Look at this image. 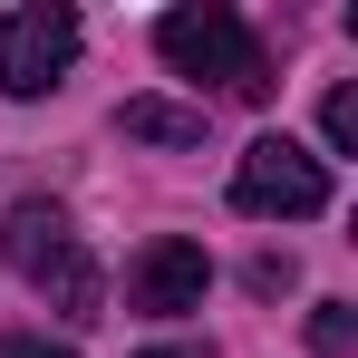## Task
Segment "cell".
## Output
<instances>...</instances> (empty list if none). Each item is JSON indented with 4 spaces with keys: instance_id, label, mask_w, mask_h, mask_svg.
Wrapping results in <instances>:
<instances>
[{
    "instance_id": "obj_1",
    "label": "cell",
    "mask_w": 358,
    "mask_h": 358,
    "mask_svg": "<svg viewBox=\"0 0 358 358\" xmlns=\"http://www.w3.org/2000/svg\"><path fill=\"white\" fill-rule=\"evenodd\" d=\"M0 262L49 300L59 320H97V310H107V281H97L87 242L68 223V203H49V194H20V203L0 213Z\"/></svg>"
},
{
    "instance_id": "obj_2",
    "label": "cell",
    "mask_w": 358,
    "mask_h": 358,
    "mask_svg": "<svg viewBox=\"0 0 358 358\" xmlns=\"http://www.w3.org/2000/svg\"><path fill=\"white\" fill-rule=\"evenodd\" d=\"M155 49H165V68L175 78H213V87H233V97H271V59H262V39L242 29V10H223V0H184V10H165L155 20Z\"/></svg>"
},
{
    "instance_id": "obj_3",
    "label": "cell",
    "mask_w": 358,
    "mask_h": 358,
    "mask_svg": "<svg viewBox=\"0 0 358 358\" xmlns=\"http://www.w3.org/2000/svg\"><path fill=\"white\" fill-rule=\"evenodd\" d=\"M233 213H262V223H310L329 213V165L291 145V136H252L233 165Z\"/></svg>"
},
{
    "instance_id": "obj_4",
    "label": "cell",
    "mask_w": 358,
    "mask_h": 358,
    "mask_svg": "<svg viewBox=\"0 0 358 358\" xmlns=\"http://www.w3.org/2000/svg\"><path fill=\"white\" fill-rule=\"evenodd\" d=\"M78 59V10L68 0H29L0 20V97H49Z\"/></svg>"
},
{
    "instance_id": "obj_5",
    "label": "cell",
    "mask_w": 358,
    "mask_h": 358,
    "mask_svg": "<svg viewBox=\"0 0 358 358\" xmlns=\"http://www.w3.org/2000/svg\"><path fill=\"white\" fill-rule=\"evenodd\" d=\"M203 291H213V252L184 242V233L145 242V252L126 262V310H136V320H184V310H203Z\"/></svg>"
},
{
    "instance_id": "obj_6",
    "label": "cell",
    "mask_w": 358,
    "mask_h": 358,
    "mask_svg": "<svg viewBox=\"0 0 358 358\" xmlns=\"http://www.w3.org/2000/svg\"><path fill=\"white\" fill-rule=\"evenodd\" d=\"M117 136H136V145H203V107H175V97H126V107H117Z\"/></svg>"
},
{
    "instance_id": "obj_7",
    "label": "cell",
    "mask_w": 358,
    "mask_h": 358,
    "mask_svg": "<svg viewBox=\"0 0 358 358\" xmlns=\"http://www.w3.org/2000/svg\"><path fill=\"white\" fill-rule=\"evenodd\" d=\"M310 349H320V358H349V349H358L349 300H320V310H310Z\"/></svg>"
},
{
    "instance_id": "obj_8",
    "label": "cell",
    "mask_w": 358,
    "mask_h": 358,
    "mask_svg": "<svg viewBox=\"0 0 358 358\" xmlns=\"http://www.w3.org/2000/svg\"><path fill=\"white\" fill-rule=\"evenodd\" d=\"M320 136H329V155H358V87L320 97Z\"/></svg>"
},
{
    "instance_id": "obj_9",
    "label": "cell",
    "mask_w": 358,
    "mask_h": 358,
    "mask_svg": "<svg viewBox=\"0 0 358 358\" xmlns=\"http://www.w3.org/2000/svg\"><path fill=\"white\" fill-rule=\"evenodd\" d=\"M0 358H78L68 339H39V329H0Z\"/></svg>"
},
{
    "instance_id": "obj_10",
    "label": "cell",
    "mask_w": 358,
    "mask_h": 358,
    "mask_svg": "<svg viewBox=\"0 0 358 358\" xmlns=\"http://www.w3.org/2000/svg\"><path fill=\"white\" fill-rule=\"evenodd\" d=\"M145 358H194V349H145Z\"/></svg>"
}]
</instances>
